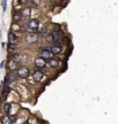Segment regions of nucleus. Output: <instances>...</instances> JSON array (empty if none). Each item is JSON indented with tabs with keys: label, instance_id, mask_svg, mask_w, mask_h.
<instances>
[{
	"label": "nucleus",
	"instance_id": "obj_9",
	"mask_svg": "<svg viewBox=\"0 0 118 124\" xmlns=\"http://www.w3.org/2000/svg\"><path fill=\"white\" fill-rule=\"evenodd\" d=\"M50 51L52 52L53 55H58L63 52V46H56V45H52L50 47Z\"/></svg>",
	"mask_w": 118,
	"mask_h": 124
},
{
	"label": "nucleus",
	"instance_id": "obj_7",
	"mask_svg": "<svg viewBox=\"0 0 118 124\" xmlns=\"http://www.w3.org/2000/svg\"><path fill=\"white\" fill-rule=\"evenodd\" d=\"M7 68L9 69V71H16L19 68V63L15 62L14 60H12V59H9L8 63H7Z\"/></svg>",
	"mask_w": 118,
	"mask_h": 124
},
{
	"label": "nucleus",
	"instance_id": "obj_18",
	"mask_svg": "<svg viewBox=\"0 0 118 124\" xmlns=\"http://www.w3.org/2000/svg\"><path fill=\"white\" fill-rule=\"evenodd\" d=\"M8 93L9 92L4 91V93H2V94H1V97H0V102H5V101H6V99H7V97H8Z\"/></svg>",
	"mask_w": 118,
	"mask_h": 124
},
{
	"label": "nucleus",
	"instance_id": "obj_10",
	"mask_svg": "<svg viewBox=\"0 0 118 124\" xmlns=\"http://www.w3.org/2000/svg\"><path fill=\"white\" fill-rule=\"evenodd\" d=\"M0 124H14L10 115H5L0 118Z\"/></svg>",
	"mask_w": 118,
	"mask_h": 124
},
{
	"label": "nucleus",
	"instance_id": "obj_14",
	"mask_svg": "<svg viewBox=\"0 0 118 124\" xmlns=\"http://www.w3.org/2000/svg\"><path fill=\"white\" fill-rule=\"evenodd\" d=\"M49 64H50L52 68H58L59 66H60V61H59L58 59H51L50 61H49Z\"/></svg>",
	"mask_w": 118,
	"mask_h": 124
},
{
	"label": "nucleus",
	"instance_id": "obj_12",
	"mask_svg": "<svg viewBox=\"0 0 118 124\" xmlns=\"http://www.w3.org/2000/svg\"><path fill=\"white\" fill-rule=\"evenodd\" d=\"M30 12H31V9L29 8V7H26V8L21 12V14H22V18L27 20V18L30 17V15H31V13H30Z\"/></svg>",
	"mask_w": 118,
	"mask_h": 124
},
{
	"label": "nucleus",
	"instance_id": "obj_4",
	"mask_svg": "<svg viewBox=\"0 0 118 124\" xmlns=\"http://www.w3.org/2000/svg\"><path fill=\"white\" fill-rule=\"evenodd\" d=\"M38 33L37 32H28L27 35H26V41H27L28 44H35L37 40H38Z\"/></svg>",
	"mask_w": 118,
	"mask_h": 124
},
{
	"label": "nucleus",
	"instance_id": "obj_8",
	"mask_svg": "<svg viewBox=\"0 0 118 124\" xmlns=\"http://www.w3.org/2000/svg\"><path fill=\"white\" fill-rule=\"evenodd\" d=\"M16 72L15 71H9L8 74L6 75V83H10V82H14L16 79Z\"/></svg>",
	"mask_w": 118,
	"mask_h": 124
},
{
	"label": "nucleus",
	"instance_id": "obj_6",
	"mask_svg": "<svg viewBox=\"0 0 118 124\" xmlns=\"http://www.w3.org/2000/svg\"><path fill=\"white\" fill-rule=\"evenodd\" d=\"M44 77H45L44 72L42 70H39V69H36V70H34V72H32V78H34L35 82H42Z\"/></svg>",
	"mask_w": 118,
	"mask_h": 124
},
{
	"label": "nucleus",
	"instance_id": "obj_21",
	"mask_svg": "<svg viewBox=\"0 0 118 124\" xmlns=\"http://www.w3.org/2000/svg\"><path fill=\"white\" fill-rule=\"evenodd\" d=\"M32 2H36V4H39V1H41V0H31Z\"/></svg>",
	"mask_w": 118,
	"mask_h": 124
},
{
	"label": "nucleus",
	"instance_id": "obj_13",
	"mask_svg": "<svg viewBox=\"0 0 118 124\" xmlns=\"http://www.w3.org/2000/svg\"><path fill=\"white\" fill-rule=\"evenodd\" d=\"M2 109H4V113L6 115H10L12 114V103H4V107H2Z\"/></svg>",
	"mask_w": 118,
	"mask_h": 124
},
{
	"label": "nucleus",
	"instance_id": "obj_22",
	"mask_svg": "<svg viewBox=\"0 0 118 124\" xmlns=\"http://www.w3.org/2000/svg\"><path fill=\"white\" fill-rule=\"evenodd\" d=\"M26 1H27V0H20V2H21V4H26Z\"/></svg>",
	"mask_w": 118,
	"mask_h": 124
},
{
	"label": "nucleus",
	"instance_id": "obj_23",
	"mask_svg": "<svg viewBox=\"0 0 118 124\" xmlns=\"http://www.w3.org/2000/svg\"><path fill=\"white\" fill-rule=\"evenodd\" d=\"M22 124H30V123H29V122H23Z\"/></svg>",
	"mask_w": 118,
	"mask_h": 124
},
{
	"label": "nucleus",
	"instance_id": "obj_1",
	"mask_svg": "<svg viewBox=\"0 0 118 124\" xmlns=\"http://www.w3.org/2000/svg\"><path fill=\"white\" fill-rule=\"evenodd\" d=\"M39 25H41V23L38 20H30L26 24V29H27L28 32H36V31H38Z\"/></svg>",
	"mask_w": 118,
	"mask_h": 124
},
{
	"label": "nucleus",
	"instance_id": "obj_2",
	"mask_svg": "<svg viewBox=\"0 0 118 124\" xmlns=\"http://www.w3.org/2000/svg\"><path fill=\"white\" fill-rule=\"evenodd\" d=\"M16 74H18V77L19 78H22V79H27L28 77L30 76V70L29 68L26 66H21L18 68L16 70Z\"/></svg>",
	"mask_w": 118,
	"mask_h": 124
},
{
	"label": "nucleus",
	"instance_id": "obj_17",
	"mask_svg": "<svg viewBox=\"0 0 118 124\" xmlns=\"http://www.w3.org/2000/svg\"><path fill=\"white\" fill-rule=\"evenodd\" d=\"M7 48H8V51H10V52H14V51L18 49V46H16V44H10V43H9V44L7 45Z\"/></svg>",
	"mask_w": 118,
	"mask_h": 124
},
{
	"label": "nucleus",
	"instance_id": "obj_3",
	"mask_svg": "<svg viewBox=\"0 0 118 124\" xmlns=\"http://www.w3.org/2000/svg\"><path fill=\"white\" fill-rule=\"evenodd\" d=\"M38 53H39V56H41L42 59H44L45 61H50L51 59H53V54H52V52L50 51V48L41 47L39 51H38Z\"/></svg>",
	"mask_w": 118,
	"mask_h": 124
},
{
	"label": "nucleus",
	"instance_id": "obj_20",
	"mask_svg": "<svg viewBox=\"0 0 118 124\" xmlns=\"http://www.w3.org/2000/svg\"><path fill=\"white\" fill-rule=\"evenodd\" d=\"M4 64H5V62L2 61L1 63H0V69H2V67H4Z\"/></svg>",
	"mask_w": 118,
	"mask_h": 124
},
{
	"label": "nucleus",
	"instance_id": "obj_16",
	"mask_svg": "<svg viewBox=\"0 0 118 124\" xmlns=\"http://www.w3.org/2000/svg\"><path fill=\"white\" fill-rule=\"evenodd\" d=\"M45 39L48 43H52L53 44V41H55V37H53V35H52V32L51 33H48V35L45 36Z\"/></svg>",
	"mask_w": 118,
	"mask_h": 124
},
{
	"label": "nucleus",
	"instance_id": "obj_5",
	"mask_svg": "<svg viewBox=\"0 0 118 124\" xmlns=\"http://www.w3.org/2000/svg\"><path fill=\"white\" fill-rule=\"evenodd\" d=\"M34 64H35V67H36L37 69L42 70L43 68H45V67H46V61L44 60V59H42L41 56H38V58L35 59V61H34Z\"/></svg>",
	"mask_w": 118,
	"mask_h": 124
},
{
	"label": "nucleus",
	"instance_id": "obj_15",
	"mask_svg": "<svg viewBox=\"0 0 118 124\" xmlns=\"http://www.w3.org/2000/svg\"><path fill=\"white\" fill-rule=\"evenodd\" d=\"M21 20H23L21 12H15V13L13 14V21L14 22H20Z\"/></svg>",
	"mask_w": 118,
	"mask_h": 124
},
{
	"label": "nucleus",
	"instance_id": "obj_19",
	"mask_svg": "<svg viewBox=\"0 0 118 124\" xmlns=\"http://www.w3.org/2000/svg\"><path fill=\"white\" fill-rule=\"evenodd\" d=\"M1 6H2V10H6L7 8V0H1Z\"/></svg>",
	"mask_w": 118,
	"mask_h": 124
},
{
	"label": "nucleus",
	"instance_id": "obj_11",
	"mask_svg": "<svg viewBox=\"0 0 118 124\" xmlns=\"http://www.w3.org/2000/svg\"><path fill=\"white\" fill-rule=\"evenodd\" d=\"M7 37H8V41L10 43V44H14V43L18 40V36L15 35L13 31H9L8 35H7Z\"/></svg>",
	"mask_w": 118,
	"mask_h": 124
}]
</instances>
